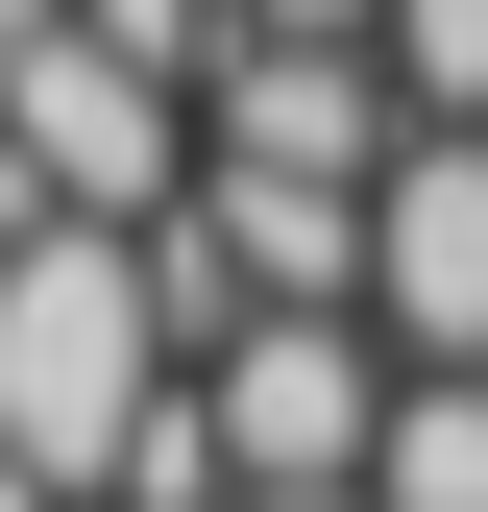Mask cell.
Listing matches in <instances>:
<instances>
[{
	"label": "cell",
	"mask_w": 488,
	"mask_h": 512,
	"mask_svg": "<svg viewBox=\"0 0 488 512\" xmlns=\"http://www.w3.org/2000/svg\"><path fill=\"white\" fill-rule=\"evenodd\" d=\"M0 171H25V220H122L147 244L220 147H196V98L122 74V49H25V74H0Z\"/></svg>",
	"instance_id": "2"
},
{
	"label": "cell",
	"mask_w": 488,
	"mask_h": 512,
	"mask_svg": "<svg viewBox=\"0 0 488 512\" xmlns=\"http://www.w3.org/2000/svg\"><path fill=\"white\" fill-rule=\"evenodd\" d=\"M269 512H366V488H269Z\"/></svg>",
	"instance_id": "11"
},
{
	"label": "cell",
	"mask_w": 488,
	"mask_h": 512,
	"mask_svg": "<svg viewBox=\"0 0 488 512\" xmlns=\"http://www.w3.org/2000/svg\"><path fill=\"white\" fill-rule=\"evenodd\" d=\"M74 49H122V74H171L220 122V74H244V0H74Z\"/></svg>",
	"instance_id": "7"
},
{
	"label": "cell",
	"mask_w": 488,
	"mask_h": 512,
	"mask_svg": "<svg viewBox=\"0 0 488 512\" xmlns=\"http://www.w3.org/2000/svg\"><path fill=\"white\" fill-rule=\"evenodd\" d=\"M196 391H220V439H244V512H269V488H366V464H391L415 366H391V317H244Z\"/></svg>",
	"instance_id": "3"
},
{
	"label": "cell",
	"mask_w": 488,
	"mask_h": 512,
	"mask_svg": "<svg viewBox=\"0 0 488 512\" xmlns=\"http://www.w3.org/2000/svg\"><path fill=\"white\" fill-rule=\"evenodd\" d=\"M366 512H488V391H440V366H415V415H391V464H366Z\"/></svg>",
	"instance_id": "8"
},
{
	"label": "cell",
	"mask_w": 488,
	"mask_h": 512,
	"mask_svg": "<svg viewBox=\"0 0 488 512\" xmlns=\"http://www.w3.org/2000/svg\"><path fill=\"white\" fill-rule=\"evenodd\" d=\"M391 98L488 147V0H391Z\"/></svg>",
	"instance_id": "9"
},
{
	"label": "cell",
	"mask_w": 488,
	"mask_h": 512,
	"mask_svg": "<svg viewBox=\"0 0 488 512\" xmlns=\"http://www.w3.org/2000/svg\"><path fill=\"white\" fill-rule=\"evenodd\" d=\"M171 391H196V342H171V269H147L122 220L0 244V464H25L49 512H98L122 439H147Z\"/></svg>",
	"instance_id": "1"
},
{
	"label": "cell",
	"mask_w": 488,
	"mask_h": 512,
	"mask_svg": "<svg viewBox=\"0 0 488 512\" xmlns=\"http://www.w3.org/2000/svg\"><path fill=\"white\" fill-rule=\"evenodd\" d=\"M196 244L244 269V317H366L391 196H318V171H196Z\"/></svg>",
	"instance_id": "6"
},
{
	"label": "cell",
	"mask_w": 488,
	"mask_h": 512,
	"mask_svg": "<svg viewBox=\"0 0 488 512\" xmlns=\"http://www.w3.org/2000/svg\"><path fill=\"white\" fill-rule=\"evenodd\" d=\"M366 317H391V366L488 391V147H464V122H415V171H391V244H366Z\"/></svg>",
	"instance_id": "4"
},
{
	"label": "cell",
	"mask_w": 488,
	"mask_h": 512,
	"mask_svg": "<svg viewBox=\"0 0 488 512\" xmlns=\"http://www.w3.org/2000/svg\"><path fill=\"white\" fill-rule=\"evenodd\" d=\"M244 49H391V0H244Z\"/></svg>",
	"instance_id": "10"
},
{
	"label": "cell",
	"mask_w": 488,
	"mask_h": 512,
	"mask_svg": "<svg viewBox=\"0 0 488 512\" xmlns=\"http://www.w3.org/2000/svg\"><path fill=\"white\" fill-rule=\"evenodd\" d=\"M196 147L220 171H318V196H391V171H415V98H391V49H244Z\"/></svg>",
	"instance_id": "5"
}]
</instances>
